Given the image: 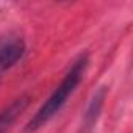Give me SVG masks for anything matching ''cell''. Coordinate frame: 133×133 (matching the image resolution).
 <instances>
[{
    "label": "cell",
    "instance_id": "obj_1",
    "mask_svg": "<svg viewBox=\"0 0 133 133\" xmlns=\"http://www.w3.org/2000/svg\"><path fill=\"white\" fill-rule=\"evenodd\" d=\"M86 64H88V56L82 55L74 64L71 71L66 74V77L63 78V82L58 85V88L52 92V96L45 100V103L38 110V113L33 116V119L28 122L27 125V131H35L38 130L41 125H44L45 122H49L66 103L68 97L74 92V89L77 88V85L80 83L83 72L86 69Z\"/></svg>",
    "mask_w": 133,
    "mask_h": 133
},
{
    "label": "cell",
    "instance_id": "obj_2",
    "mask_svg": "<svg viewBox=\"0 0 133 133\" xmlns=\"http://www.w3.org/2000/svg\"><path fill=\"white\" fill-rule=\"evenodd\" d=\"M25 53V45L21 39H11L0 44V74L14 66Z\"/></svg>",
    "mask_w": 133,
    "mask_h": 133
},
{
    "label": "cell",
    "instance_id": "obj_3",
    "mask_svg": "<svg viewBox=\"0 0 133 133\" xmlns=\"http://www.w3.org/2000/svg\"><path fill=\"white\" fill-rule=\"evenodd\" d=\"M105 96H107L105 86H100L94 92V96H92V99H91V102L85 111V116H83V130L85 131H89L96 125L99 114H100V110H102V105H103V100H105Z\"/></svg>",
    "mask_w": 133,
    "mask_h": 133
},
{
    "label": "cell",
    "instance_id": "obj_4",
    "mask_svg": "<svg viewBox=\"0 0 133 133\" xmlns=\"http://www.w3.org/2000/svg\"><path fill=\"white\" fill-rule=\"evenodd\" d=\"M25 105H27V99H17L8 110L0 113V133H5V130L11 125L14 117L25 108Z\"/></svg>",
    "mask_w": 133,
    "mask_h": 133
}]
</instances>
